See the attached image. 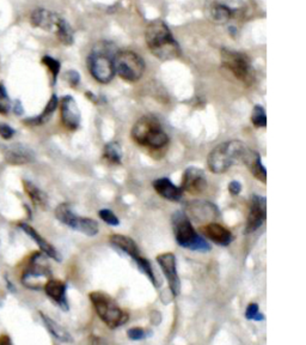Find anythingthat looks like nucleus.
<instances>
[{
  "mask_svg": "<svg viewBox=\"0 0 306 345\" xmlns=\"http://www.w3.org/2000/svg\"><path fill=\"white\" fill-rule=\"evenodd\" d=\"M146 43L154 57L161 61L177 59L181 55V48L174 39L169 27L160 19L151 22L145 33Z\"/></svg>",
  "mask_w": 306,
  "mask_h": 345,
  "instance_id": "f257e3e1",
  "label": "nucleus"
},
{
  "mask_svg": "<svg viewBox=\"0 0 306 345\" xmlns=\"http://www.w3.org/2000/svg\"><path fill=\"white\" fill-rule=\"evenodd\" d=\"M132 138L139 145L160 149L169 141V137L161 127V124L156 116L144 115L134 124Z\"/></svg>",
  "mask_w": 306,
  "mask_h": 345,
  "instance_id": "f03ea898",
  "label": "nucleus"
},
{
  "mask_svg": "<svg viewBox=\"0 0 306 345\" xmlns=\"http://www.w3.org/2000/svg\"><path fill=\"white\" fill-rule=\"evenodd\" d=\"M246 147L242 141L230 140L215 146L207 157L209 170L215 174H222L228 171L232 165L242 161Z\"/></svg>",
  "mask_w": 306,
  "mask_h": 345,
  "instance_id": "7ed1b4c3",
  "label": "nucleus"
},
{
  "mask_svg": "<svg viewBox=\"0 0 306 345\" xmlns=\"http://www.w3.org/2000/svg\"><path fill=\"white\" fill-rule=\"evenodd\" d=\"M114 46L109 42H99L92 50L91 54L88 58V66L96 81L103 84L112 82L114 78V64L112 57Z\"/></svg>",
  "mask_w": 306,
  "mask_h": 345,
  "instance_id": "20e7f679",
  "label": "nucleus"
},
{
  "mask_svg": "<svg viewBox=\"0 0 306 345\" xmlns=\"http://www.w3.org/2000/svg\"><path fill=\"white\" fill-rule=\"evenodd\" d=\"M96 313L110 329H118L128 322V314L119 307L113 298L103 291H92L89 295Z\"/></svg>",
  "mask_w": 306,
  "mask_h": 345,
  "instance_id": "39448f33",
  "label": "nucleus"
},
{
  "mask_svg": "<svg viewBox=\"0 0 306 345\" xmlns=\"http://www.w3.org/2000/svg\"><path fill=\"white\" fill-rule=\"evenodd\" d=\"M173 227L175 239L181 247L188 248L191 251L207 252L211 246L204 237H201L194 229L189 217L184 212H176L173 216Z\"/></svg>",
  "mask_w": 306,
  "mask_h": 345,
  "instance_id": "423d86ee",
  "label": "nucleus"
},
{
  "mask_svg": "<svg viewBox=\"0 0 306 345\" xmlns=\"http://www.w3.org/2000/svg\"><path fill=\"white\" fill-rule=\"evenodd\" d=\"M221 63L225 68L231 72L235 77L246 86H250L255 81V70H254L250 58L242 52H236L222 48Z\"/></svg>",
  "mask_w": 306,
  "mask_h": 345,
  "instance_id": "0eeeda50",
  "label": "nucleus"
},
{
  "mask_svg": "<svg viewBox=\"0 0 306 345\" xmlns=\"http://www.w3.org/2000/svg\"><path fill=\"white\" fill-rule=\"evenodd\" d=\"M113 64L115 73L127 82L139 81L145 71V63L142 57L132 51H122L116 53Z\"/></svg>",
  "mask_w": 306,
  "mask_h": 345,
  "instance_id": "6e6552de",
  "label": "nucleus"
},
{
  "mask_svg": "<svg viewBox=\"0 0 306 345\" xmlns=\"http://www.w3.org/2000/svg\"><path fill=\"white\" fill-rule=\"evenodd\" d=\"M50 277L51 272L44 254L39 253V252L34 253L33 257L30 258L29 265H27L25 271L23 272V285L33 289V290H39V289L43 288Z\"/></svg>",
  "mask_w": 306,
  "mask_h": 345,
  "instance_id": "1a4fd4ad",
  "label": "nucleus"
},
{
  "mask_svg": "<svg viewBox=\"0 0 306 345\" xmlns=\"http://www.w3.org/2000/svg\"><path fill=\"white\" fill-rule=\"evenodd\" d=\"M55 217L64 223L65 226L72 228V229L80 232L88 236H95L99 232L98 223L92 218L77 216L72 211L71 205L67 203H61L55 209Z\"/></svg>",
  "mask_w": 306,
  "mask_h": 345,
  "instance_id": "9d476101",
  "label": "nucleus"
},
{
  "mask_svg": "<svg viewBox=\"0 0 306 345\" xmlns=\"http://www.w3.org/2000/svg\"><path fill=\"white\" fill-rule=\"evenodd\" d=\"M157 263L166 277L168 284L174 296H177L181 291V282L177 274L176 257L174 253H161L157 257Z\"/></svg>",
  "mask_w": 306,
  "mask_h": 345,
  "instance_id": "9b49d317",
  "label": "nucleus"
},
{
  "mask_svg": "<svg viewBox=\"0 0 306 345\" xmlns=\"http://www.w3.org/2000/svg\"><path fill=\"white\" fill-rule=\"evenodd\" d=\"M182 191L190 194H201L207 188V179L205 171L198 167H189L182 177Z\"/></svg>",
  "mask_w": 306,
  "mask_h": 345,
  "instance_id": "f8f14e48",
  "label": "nucleus"
},
{
  "mask_svg": "<svg viewBox=\"0 0 306 345\" xmlns=\"http://www.w3.org/2000/svg\"><path fill=\"white\" fill-rule=\"evenodd\" d=\"M266 217H267L266 198L261 195H253L249 215H247L246 219L245 234L256 232V230L264 223Z\"/></svg>",
  "mask_w": 306,
  "mask_h": 345,
  "instance_id": "ddd939ff",
  "label": "nucleus"
},
{
  "mask_svg": "<svg viewBox=\"0 0 306 345\" xmlns=\"http://www.w3.org/2000/svg\"><path fill=\"white\" fill-rule=\"evenodd\" d=\"M60 115L64 126L71 131H75L80 125V110L75 100L70 95L64 96L60 102Z\"/></svg>",
  "mask_w": 306,
  "mask_h": 345,
  "instance_id": "4468645a",
  "label": "nucleus"
},
{
  "mask_svg": "<svg viewBox=\"0 0 306 345\" xmlns=\"http://www.w3.org/2000/svg\"><path fill=\"white\" fill-rule=\"evenodd\" d=\"M3 155L5 161L12 165L27 164L34 161V153L29 147L20 145V144H13V145L3 146Z\"/></svg>",
  "mask_w": 306,
  "mask_h": 345,
  "instance_id": "2eb2a0df",
  "label": "nucleus"
},
{
  "mask_svg": "<svg viewBox=\"0 0 306 345\" xmlns=\"http://www.w3.org/2000/svg\"><path fill=\"white\" fill-rule=\"evenodd\" d=\"M242 162L246 165L247 169L252 171L254 178L266 184L267 182V170L261 161V155L257 151L246 149L243 155Z\"/></svg>",
  "mask_w": 306,
  "mask_h": 345,
  "instance_id": "dca6fc26",
  "label": "nucleus"
},
{
  "mask_svg": "<svg viewBox=\"0 0 306 345\" xmlns=\"http://www.w3.org/2000/svg\"><path fill=\"white\" fill-rule=\"evenodd\" d=\"M18 227L26 234L27 236H30L34 241H35V242L37 243V246L40 247V250L43 252V254H46L47 257L54 259V260L61 261V255L59 252L55 250V247L53 246V244H50L46 239H43V237L41 236L32 226H29V224H26V223H19Z\"/></svg>",
  "mask_w": 306,
  "mask_h": 345,
  "instance_id": "f3484780",
  "label": "nucleus"
},
{
  "mask_svg": "<svg viewBox=\"0 0 306 345\" xmlns=\"http://www.w3.org/2000/svg\"><path fill=\"white\" fill-rule=\"evenodd\" d=\"M47 296L60 306L64 310H68V302L66 299V284L58 279H49L43 286Z\"/></svg>",
  "mask_w": 306,
  "mask_h": 345,
  "instance_id": "a211bd4d",
  "label": "nucleus"
},
{
  "mask_svg": "<svg viewBox=\"0 0 306 345\" xmlns=\"http://www.w3.org/2000/svg\"><path fill=\"white\" fill-rule=\"evenodd\" d=\"M202 232L212 242L219 244V246H229L233 241L232 233L221 224L208 223L204 227Z\"/></svg>",
  "mask_w": 306,
  "mask_h": 345,
  "instance_id": "6ab92c4d",
  "label": "nucleus"
},
{
  "mask_svg": "<svg viewBox=\"0 0 306 345\" xmlns=\"http://www.w3.org/2000/svg\"><path fill=\"white\" fill-rule=\"evenodd\" d=\"M59 18L60 17L57 13H53L44 9H36L30 16V22H32L33 27L41 28V29L46 30V32H51V30L55 29V26H57Z\"/></svg>",
  "mask_w": 306,
  "mask_h": 345,
  "instance_id": "aec40b11",
  "label": "nucleus"
},
{
  "mask_svg": "<svg viewBox=\"0 0 306 345\" xmlns=\"http://www.w3.org/2000/svg\"><path fill=\"white\" fill-rule=\"evenodd\" d=\"M187 211L194 217L197 220L211 219L216 216L218 210L212 203L205 202V200H194L187 205Z\"/></svg>",
  "mask_w": 306,
  "mask_h": 345,
  "instance_id": "412c9836",
  "label": "nucleus"
},
{
  "mask_svg": "<svg viewBox=\"0 0 306 345\" xmlns=\"http://www.w3.org/2000/svg\"><path fill=\"white\" fill-rule=\"evenodd\" d=\"M153 188L161 198L171 200V202H178L182 198V188L175 186L169 179L161 178L153 181Z\"/></svg>",
  "mask_w": 306,
  "mask_h": 345,
  "instance_id": "4be33fe9",
  "label": "nucleus"
},
{
  "mask_svg": "<svg viewBox=\"0 0 306 345\" xmlns=\"http://www.w3.org/2000/svg\"><path fill=\"white\" fill-rule=\"evenodd\" d=\"M109 240L113 246H115L116 248H119V250L125 252L126 254H128L129 257L133 258V260L140 255L137 244L128 236L121 235V234H113Z\"/></svg>",
  "mask_w": 306,
  "mask_h": 345,
  "instance_id": "5701e85b",
  "label": "nucleus"
},
{
  "mask_svg": "<svg viewBox=\"0 0 306 345\" xmlns=\"http://www.w3.org/2000/svg\"><path fill=\"white\" fill-rule=\"evenodd\" d=\"M23 188L24 191H25L26 195L29 196V199L32 200V203L36 206V208L47 209L48 196L42 189H40L36 185H34L33 182L27 180L23 181Z\"/></svg>",
  "mask_w": 306,
  "mask_h": 345,
  "instance_id": "b1692460",
  "label": "nucleus"
},
{
  "mask_svg": "<svg viewBox=\"0 0 306 345\" xmlns=\"http://www.w3.org/2000/svg\"><path fill=\"white\" fill-rule=\"evenodd\" d=\"M58 106H59V100H58L57 95H51V97L49 101H48L46 108L43 109V112L37 115L36 118H29L26 120H24V122L27 124V125L32 126H41L43 124H46L48 120L51 118L55 110H57Z\"/></svg>",
  "mask_w": 306,
  "mask_h": 345,
  "instance_id": "393cba45",
  "label": "nucleus"
},
{
  "mask_svg": "<svg viewBox=\"0 0 306 345\" xmlns=\"http://www.w3.org/2000/svg\"><path fill=\"white\" fill-rule=\"evenodd\" d=\"M40 315L43 320L44 325L47 326L48 331H49L57 339H59L60 341H65V343H72V341H73V338H72L70 333H68V331H66V329H64V327L59 325V324L55 323L53 319L49 318L46 314L40 313Z\"/></svg>",
  "mask_w": 306,
  "mask_h": 345,
  "instance_id": "a878e982",
  "label": "nucleus"
},
{
  "mask_svg": "<svg viewBox=\"0 0 306 345\" xmlns=\"http://www.w3.org/2000/svg\"><path fill=\"white\" fill-rule=\"evenodd\" d=\"M55 32H57V36L61 43L65 46H71L73 43V30L70 24H68L64 18H59L57 26H55Z\"/></svg>",
  "mask_w": 306,
  "mask_h": 345,
  "instance_id": "bb28decb",
  "label": "nucleus"
},
{
  "mask_svg": "<svg viewBox=\"0 0 306 345\" xmlns=\"http://www.w3.org/2000/svg\"><path fill=\"white\" fill-rule=\"evenodd\" d=\"M232 17V10L224 4H215L211 9V18L216 24L228 23Z\"/></svg>",
  "mask_w": 306,
  "mask_h": 345,
  "instance_id": "cd10ccee",
  "label": "nucleus"
},
{
  "mask_svg": "<svg viewBox=\"0 0 306 345\" xmlns=\"http://www.w3.org/2000/svg\"><path fill=\"white\" fill-rule=\"evenodd\" d=\"M103 156L108 162L113 164H120L122 158L121 147L118 143H108L105 144L104 150H103Z\"/></svg>",
  "mask_w": 306,
  "mask_h": 345,
  "instance_id": "c85d7f7f",
  "label": "nucleus"
},
{
  "mask_svg": "<svg viewBox=\"0 0 306 345\" xmlns=\"http://www.w3.org/2000/svg\"><path fill=\"white\" fill-rule=\"evenodd\" d=\"M134 261H135L137 267L140 268V271L143 272V274H145L151 282H152L153 285L158 286V282H157V278H156V275H154V272L152 270V266H151L150 261L147 260V259L143 258V257H137L134 259Z\"/></svg>",
  "mask_w": 306,
  "mask_h": 345,
  "instance_id": "c756f323",
  "label": "nucleus"
},
{
  "mask_svg": "<svg viewBox=\"0 0 306 345\" xmlns=\"http://www.w3.org/2000/svg\"><path fill=\"white\" fill-rule=\"evenodd\" d=\"M252 122L255 127H266L267 126V115L266 110L262 106L257 105L254 107L252 113Z\"/></svg>",
  "mask_w": 306,
  "mask_h": 345,
  "instance_id": "7c9ffc66",
  "label": "nucleus"
},
{
  "mask_svg": "<svg viewBox=\"0 0 306 345\" xmlns=\"http://www.w3.org/2000/svg\"><path fill=\"white\" fill-rule=\"evenodd\" d=\"M42 64L46 65V66L48 67V70L50 71L51 76H53V84H55V82H57V79H58V76H59L60 68H61L60 63L57 59H54V58L49 57V55H44V57L42 58Z\"/></svg>",
  "mask_w": 306,
  "mask_h": 345,
  "instance_id": "2f4dec72",
  "label": "nucleus"
},
{
  "mask_svg": "<svg viewBox=\"0 0 306 345\" xmlns=\"http://www.w3.org/2000/svg\"><path fill=\"white\" fill-rule=\"evenodd\" d=\"M245 316L246 319L256 320V322H262V320H264V315L262 313H260L259 306H257L256 303H250V305L247 306Z\"/></svg>",
  "mask_w": 306,
  "mask_h": 345,
  "instance_id": "473e14b6",
  "label": "nucleus"
},
{
  "mask_svg": "<svg viewBox=\"0 0 306 345\" xmlns=\"http://www.w3.org/2000/svg\"><path fill=\"white\" fill-rule=\"evenodd\" d=\"M99 217H101V218L104 220L105 223H108L109 226L116 227L120 224V220H119L118 217H116L115 213L109 209L101 210V211H99Z\"/></svg>",
  "mask_w": 306,
  "mask_h": 345,
  "instance_id": "72a5a7b5",
  "label": "nucleus"
},
{
  "mask_svg": "<svg viewBox=\"0 0 306 345\" xmlns=\"http://www.w3.org/2000/svg\"><path fill=\"white\" fill-rule=\"evenodd\" d=\"M16 134V130L12 129L11 126L8 125V124H4V122H0V137L3 138V139H11V138Z\"/></svg>",
  "mask_w": 306,
  "mask_h": 345,
  "instance_id": "f704fd0d",
  "label": "nucleus"
},
{
  "mask_svg": "<svg viewBox=\"0 0 306 345\" xmlns=\"http://www.w3.org/2000/svg\"><path fill=\"white\" fill-rule=\"evenodd\" d=\"M127 336H128L129 339L132 340H142L146 337V333L145 330L142 329V327H133V329L128 330Z\"/></svg>",
  "mask_w": 306,
  "mask_h": 345,
  "instance_id": "c9c22d12",
  "label": "nucleus"
},
{
  "mask_svg": "<svg viewBox=\"0 0 306 345\" xmlns=\"http://www.w3.org/2000/svg\"><path fill=\"white\" fill-rule=\"evenodd\" d=\"M65 78H66L68 84H70L72 88H77L79 83H80V76H79L78 72L74 70L67 71L66 73H65Z\"/></svg>",
  "mask_w": 306,
  "mask_h": 345,
  "instance_id": "e433bc0d",
  "label": "nucleus"
},
{
  "mask_svg": "<svg viewBox=\"0 0 306 345\" xmlns=\"http://www.w3.org/2000/svg\"><path fill=\"white\" fill-rule=\"evenodd\" d=\"M229 191L232 195H238L239 193L242 192V185H240L238 181L233 180L229 184Z\"/></svg>",
  "mask_w": 306,
  "mask_h": 345,
  "instance_id": "4c0bfd02",
  "label": "nucleus"
},
{
  "mask_svg": "<svg viewBox=\"0 0 306 345\" xmlns=\"http://www.w3.org/2000/svg\"><path fill=\"white\" fill-rule=\"evenodd\" d=\"M89 345H110V344L104 339V338L92 334V336L89 337Z\"/></svg>",
  "mask_w": 306,
  "mask_h": 345,
  "instance_id": "58836bf2",
  "label": "nucleus"
},
{
  "mask_svg": "<svg viewBox=\"0 0 306 345\" xmlns=\"http://www.w3.org/2000/svg\"><path fill=\"white\" fill-rule=\"evenodd\" d=\"M0 102L10 105V97L8 95V91H6L5 85L3 83H0Z\"/></svg>",
  "mask_w": 306,
  "mask_h": 345,
  "instance_id": "ea45409f",
  "label": "nucleus"
},
{
  "mask_svg": "<svg viewBox=\"0 0 306 345\" xmlns=\"http://www.w3.org/2000/svg\"><path fill=\"white\" fill-rule=\"evenodd\" d=\"M13 113H15L16 115H22V114L24 113L22 102H20L19 100H16L15 105H13Z\"/></svg>",
  "mask_w": 306,
  "mask_h": 345,
  "instance_id": "a19ab883",
  "label": "nucleus"
},
{
  "mask_svg": "<svg viewBox=\"0 0 306 345\" xmlns=\"http://www.w3.org/2000/svg\"><path fill=\"white\" fill-rule=\"evenodd\" d=\"M0 345H12V341L9 336L4 334V336L0 337Z\"/></svg>",
  "mask_w": 306,
  "mask_h": 345,
  "instance_id": "79ce46f5",
  "label": "nucleus"
},
{
  "mask_svg": "<svg viewBox=\"0 0 306 345\" xmlns=\"http://www.w3.org/2000/svg\"><path fill=\"white\" fill-rule=\"evenodd\" d=\"M10 105H6V103H3L0 102V114H8L10 112Z\"/></svg>",
  "mask_w": 306,
  "mask_h": 345,
  "instance_id": "37998d69",
  "label": "nucleus"
}]
</instances>
